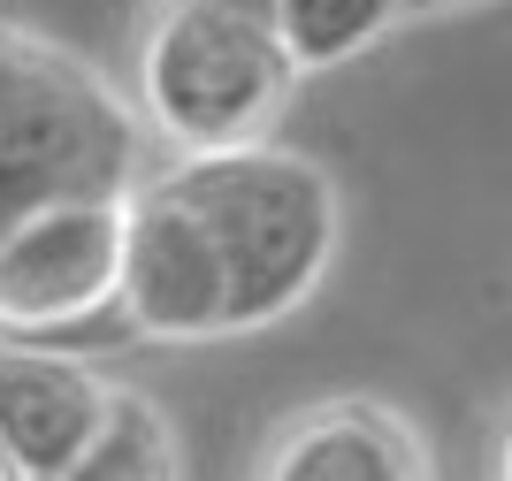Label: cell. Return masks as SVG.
Segmentation results:
<instances>
[{
	"mask_svg": "<svg viewBox=\"0 0 512 481\" xmlns=\"http://www.w3.org/2000/svg\"><path fill=\"white\" fill-rule=\"evenodd\" d=\"M176 8H214V16H245V23H276V0H176Z\"/></svg>",
	"mask_w": 512,
	"mask_h": 481,
	"instance_id": "30bf717a",
	"label": "cell"
},
{
	"mask_svg": "<svg viewBox=\"0 0 512 481\" xmlns=\"http://www.w3.org/2000/svg\"><path fill=\"white\" fill-rule=\"evenodd\" d=\"M115 382L69 352H31V344H0V451L16 459L23 481H54L77 466L107 420Z\"/></svg>",
	"mask_w": 512,
	"mask_h": 481,
	"instance_id": "8992f818",
	"label": "cell"
},
{
	"mask_svg": "<svg viewBox=\"0 0 512 481\" xmlns=\"http://www.w3.org/2000/svg\"><path fill=\"white\" fill-rule=\"evenodd\" d=\"M0 481H23V474H16V459H8V451H0Z\"/></svg>",
	"mask_w": 512,
	"mask_h": 481,
	"instance_id": "4fadbf2b",
	"label": "cell"
},
{
	"mask_svg": "<svg viewBox=\"0 0 512 481\" xmlns=\"http://www.w3.org/2000/svg\"><path fill=\"white\" fill-rule=\"evenodd\" d=\"M451 8H482V0H406V16H451Z\"/></svg>",
	"mask_w": 512,
	"mask_h": 481,
	"instance_id": "7c38bea8",
	"label": "cell"
},
{
	"mask_svg": "<svg viewBox=\"0 0 512 481\" xmlns=\"http://www.w3.org/2000/svg\"><path fill=\"white\" fill-rule=\"evenodd\" d=\"M54 481H184V436H176V420L161 413V398L115 382L100 436H92L85 451H77V466H62Z\"/></svg>",
	"mask_w": 512,
	"mask_h": 481,
	"instance_id": "ba28073f",
	"label": "cell"
},
{
	"mask_svg": "<svg viewBox=\"0 0 512 481\" xmlns=\"http://www.w3.org/2000/svg\"><path fill=\"white\" fill-rule=\"evenodd\" d=\"M146 184V130L92 62L0 23V237L77 199Z\"/></svg>",
	"mask_w": 512,
	"mask_h": 481,
	"instance_id": "7a4b0ae2",
	"label": "cell"
},
{
	"mask_svg": "<svg viewBox=\"0 0 512 481\" xmlns=\"http://www.w3.org/2000/svg\"><path fill=\"white\" fill-rule=\"evenodd\" d=\"M291 92H299V69L283 54L276 23L153 0L138 54H130V115L176 161L268 146Z\"/></svg>",
	"mask_w": 512,
	"mask_h": 481,
	"instance_id": "3957f363",
	"label": "cell"
},
{
	"mask_svg": "<svg viewBox=\"0 0 512 481\" xmlns=\"http://www.w3.org/2000/svg\"><path fill=\"white\" fill-rule=\"evenodd\" d=\"M406 16V0H276V39L299 77L314 69H344L375 39H390V23Z\"/></svg>",
	"mask_w": 512,
	"mask_h": 481,
	"instance_id": "9c48e42d",
	"label": "cell"
},
{
	"mask_svg": "<svg viewBox=\"0 0 512 481\" xmlns=\"http://www.w3.org/2000/svg\"><path fill=\"white\" fill-rule=\"evenodd\" d=\"M253 481H436L428 451L390 405L329 398L268 443Z\"/></svg>",
	"mask_w": 512,
	"mask_h": 481,
	"instance_id": "52a82bcc",
	"label": "cell"
},
{
	"mask_svg": "<svg viewBox=\"0 0 512 481\" xmlns=\"http://www.w3.org/2000/svg\"><path fill=\"white\" fill-rule=\"evenodd\" d=\"M123 306L130 336L146 344H222L230 336V283L214 260L199 214L169 191L138 184L130 191V222H123Z\"/></svg>",
	"mask_w": 512,
	"mask_h": 481,
	"instance_id": "5b68a950",
	"label": "cell"
},
{
	"mask_svg": "<svg viewBox=\"0 0 512 481\" xmlns=\"http://www.w3.org/2000/svg\"><path fill=\"white\" fill-rule=\"evenodd\" d=\"M123 222L130 199H77L0 237V336H62L107 314L123 291Z\"/></svg>",
	"mask_w": 512,
	"mask_h": 481,
	"instance_id": "277c9868",
	"label": "cell"
},
{
	"mask_svg": "<svg viewBox=\"0 0 512 481\" xmlns=\"http://www.w3.org/2000/svg\"><path fill=\"white\" fill-rule=\"evenodd\" d=\"M153 184L199 214V230L222 260V283H230V336H260L291 321L329 283L344 207L321 161L268 138L245 153L169 161Z\"/></svg>",
	"mask_w": 512,
	"mask_h": 481,
	"instance_id": "6da1fadb",
	"label": "cell"
},
{
	"mask_svg": "<svg viewBox=\"0 0 512 481\" xmlns=\"http://www.w3.org/2000/svg\"><path fill=\"white\" fill-rule=\"evenodd\" d=\"M490 474L512 481V413H505V428H497V459H490Z\"/></svg>",
	"mask_w": 512,
	"mask_h": 481,
	"instance_id": "8fae6325",
	"label": "cell"
}]
</instances>
